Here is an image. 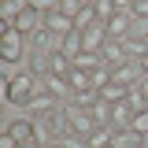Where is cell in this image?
<instances>
[{
    "label": "cell",
    "instance_id": "6da1fadb",
    "mask_svg": "<svg viewBox=\"0 0 148 148\" xmlns=\"http://www.w3.org/2000/svg\"><path fill=\"white\" fill-rule=\"evenodd\" d=\"M37 92H45V78H37L34 71L8 78V104H18V108H26V104L34 100Z\"/></svg>",
    "mask_w": 148,
    "mask_h": 148
},
{
    "label": "cell",
    "instance_id": "7a4b0ae2",
    "mask_svg": "<svg viewBox=\"0 0 148 148\" xmlns=\"http://www.w3.org/2000/svg\"><path fill=\"white\" fill-rule=\"evenodd\" d=\"M0 59L4 63L22 59V34L15 30V22H4V30H0Z\"/></svg>",
    "mask_w": 148,
    "mask_h": 148
},
{
    "label": "cell",
    "instance_id": "3957f363",
    "mask_svg": "<svg viewBox=\"0 0 148 148\" xmlns=\"http://www.w3.org/2000/svg\"><path fill=\"white\" fill-rule=\"evenodd\" d=\"M59 108H63V100H56L52 92H37L34 100L26 104V119H48V115H56Z\"/></svg>",
    "mask_w": 148,
    "mask_h": 148
},
{
    "label": "cell",
    "instance_id": "277c9868",
    "mask_svg": "<svg viewBox=\"0 0 148 148\" xmlns=\"http://www.w3.org/2000/svg\"><path fill=\"white\" fill-rule=\"evenodd\" d=\"M104 26H108V37H111V41H126V37L133 34V26H137V18H133V11H115Z\"/></svg>",
    "mask_w": 148,
    "mask_h": 148
},
{
    "label": "cell",
    "instance_id": "5b68a950",
    "mask_svg": "<svg viewBox=\"0 0 148 148\" xmlns=\"http://www.w3.org/2000/svg\"><path fill=\"white\" fill-rule=\"evenodd\" d=\"M67 126H71V133H82V137H89L92 130H96V122H92L89 111L74 108V104H67Z\"/></svg>",
    "mask_w": 148,
    "mask_h": 148
},
{
    "label": "cell",
    "instance_id": "8992f818",
    "mask_svg": "<svg viewBox=\"0 0 148 148\" xmlns=\"http://www.w3.org/2000/svg\"><path fill=\"white\" fill-rule=\"evenodd\" d=\"M111 74H115V82H119V85H126V89H133V85H137V82L145 78V67H141V59H126L122 67H115Z\"/></svg>",
    "mask_w": 148,
    "mask_h": 148
},
{
    "label": "cell",
    "instance_id": "52a82bcc",
    "mask_svg": "<svg viewBox=\"0 0 148 148\" xmlns=\"http://www.w3.org/2000/svg\"><path fill=\"white\" fill-rule=\"evenodd\" d=\"M34 141H41L45 148H52V145H59V141H63V133L56 130L52 119H34Z\"/></svg>",
    "mask_w": 148,
    "mask_h": 148
},
{
    "label": "cell",
    "instance_id": "ba28073f",
    "mask_svg": "<svg viewBox=\"0 0 148 148\" xmlns=\"http://www.w3.org/2000/svg\"><path fill=\"white\" fill-rule=\"evenodd\" d=\"M82 41H85V52H104V45H108V26L104 22H92L89 30H82Z\"/></svg>",
    "mask_w": 148,
    "mask_h": 148
},
{
    "label": "cell",
    "instance_id": "9c48e42d",
    "mask_svg": "<svg viewBox=\"0 0 148 148\" xmlns=\"http://www.w3.org/2000/svg\"><path fill=\"white\" fill-rule=\"evenodd\" d=\"M59 41H63V37H56L52 30H45V26H41V30L30 37V52H45V56H52V52H59Z\"/></svg>",
    "mask_w": 148,
    "mask_h": 148
},
{
    "label": "cell",
    "instance_id": "30bf717a",
    "mask_svg": "<svg viewBox=\"0 0 148 148\" xmlns=\"http://www.w3.org/2000/svg\"><path fill=\"white\" fill-rule=\"evenodd\" d=\"M133 115H137V108H133L130 100H119V104H115V115H111V130H115V133L133 130Z\"/></svg>",
    "mask_w": 148,
    "mask_h": 148
},
{
    "label": "cell",
    "instance_id": "8fae6325",
    "mask_svg": "<svg viewBox=\"0 0 148 148\" xmlns=\"http://www.w3.org/2000/svg\"><path fill=\"white\" fill-rule=\"evenodd\" d=\"M45 30H52L56 37H67V34H74L78 26H74L71 15H63V11L56 8V11H48V15H45Z\"/></svg>",
    "mask_w": 148,
    "mask_h": 148
},
{
    "label": "cell",
    "instance_id": "7c38bea8",
    "mask_svg": "<svg viewBox=\"0 0 148 148\" xmlns=\"http://www.w3.org/2000/svg\"><path fill=\"white\" fill-rule=\"evenodd\" d=\"M45 92H52L56 100H63V104H71V96H74L71 82H67L63 74H48V78H45Z\"/></svg>",
    "mask_w": 148,
    "mask_h": 148
},
{
    "label": "cell",
    "instance_id": "4fadbf2b",
    "mask_svg": "<svg viewBox=\"0 0 148 148\" xmlns=\"http://www.w3.org/2000/svg\"><path fill=\"white\" fill-rule=\"evenodd\" d=\"M59 52L67 56V59H78V56L85 52V41H82V30H74V34H67L63 41H59Z\"/></svg>",
    "mask_w": 148,
    "mask_h": 148
},
{
    "label": "cell",
    "instance_id": "5bb4252c",
    "mask_svg": "<svg viewBox=\"0 0 148 148\" xmlns=\"http://www.w3.org/2000/svg\"><path fill=\"white\" fill-rule=\"evenodd\" d=\"M148 137L145 133H137V130H122V133H115V145L111 148H145Z\"/></svg>",
    "mask_w": 148,
    "mask_h": 148
},
{
    "label": "cell",
    "instance_id": "9a60e30c",
    "mask_svg": "<svg viewBox=\"0 0 148 148\" xmlns=\"http://www.w3.org/2000/svg\"><path fill=\"white\" fill-rule=\"evenodd\" d=\"M8 133L15 137L18 145H26V141H34V119H15V122L8 126Z\"/></svg>",
    "mask_w": 148,
    "mask_h": 148
},
{
    "label": "cell",
    "instance_id": "2e32d148",
    "mask_svg": "<svg viewBox=\"0 0 148 148\" xmlns=\"http://www.w3.org/2000/svg\"><path fill=\"white\" fill-rule=\"evenodd\" d=\"M89 115H92V122H96V126H111V115H115V104L100 96V100L92 104V111H89Z\"/></svg>",
    "mask_w": 148,
    "mask_h": 148
},
{
    "label": "cell",
    "instance_id": "e0dca14e",
    "mask_svg": "<svg viewBox=\"0 0 148 148\" xmlns=\"http://www.w3.org/2000/svg\"><path fill=\"white\" fill-rule=\"evenodd\" d=\"M104 63H108L111 71L126 63V52H122V41H108V45H104Z\"/></svg>",
    "mask_w": 148,
    "mask_h": 148
},
{
    "label": "cell",
    "instance_id": "ac0fdd59",
    "mask_svg": "<svg viewBox=\"0 0 148 148\" xmlns=\"http://www.w3.org/2000/svg\"><path fill=\"white\" fill-rule=\"evenodd\" d=\"M122 52H126V59H145L148 56V41L145 37H126L122 41Z\"/></svg>",
    "mask_w": 148,
    "mask_h": 148
},
{
    "label": "cell",
    "instance_id": "d6986e66",
    "mask_svg": "<svg viewBox=\"0 0 148 148\" xmlns=\"http://www.w3.org/2000/svg\"><path fill=\"white\" fill-rule=\"evenodd\" d=\"M115 145V130L111 126H96L89 133V148H111Z\"/></svg>",
    "mask_w": 148,
    "mask_h": 148
},
{
    "label": "cell",
    "instance_id": "ffe728a7",
    "mask_svg": "<svg viewBox=\"0 0 148 148\" xmlns=\"http://www.w3.org/2000/svg\"><path fill=\"white\" fill-rule=\"evenodd\" d=\"M26 8H30V0H0V15H4V22H15Z\"/></svg>",
    "mask_w": 148,
    "mask_h": 148
},
{
    "label": "cell",
    "instance_id": "44dd1931",
    "mask_svg": "<svg viewBox=\"0 0 148 148\" xmlns=\"http://www.w3.org/2000/svg\"><path fill=\"white\" fill-rule=\"evenodd\" d=\"M30 71H34L37 78H48V74H52V56H45V52H30Z\"/></svg>",
    "mask_w": 148,
    "mask_h": 148
},
{
    "label": "cell",
    "instance_id": "7402d4cb",
    "mask_svg": "<svg viewBox=\"0 0 148 148\" xmlns=\"http://www.w3.org/2000/svg\"><path fill=\"white\" fill-rule=\"evenodd\" d=\"M96 100H100V89H82V92H74V96H71V104H74V108H82V111H92Z\"/></svg>",
    "mask_w": 148,
    "mask_h": 148
},
{
    "label": "cell",
    "instance_id": "603a6c76",
    "mask_svg": "<svg viewBox=\"0 0 148 148\" xmlns=\"http://www.w3.org/2000/svg\"><path fill=\"white\" fill-rule=\"evenodd\" d=\"M100 96H104V100H111V104H119V100H126V96H130V89H126V85H119V82L111 78L108 85L100 89Z\"/></svg>",
    "mask_w": 148,
    "mask_h": 148
},
{
    "label": "cell",
    "instance_id": "cb8c5ba5",
    "mask_svg": "<svg viewBox=\"0 0 148 148\" xmlns=\"http://www.w3.org/2000/svg\"><path fill=\"white\" fill-rule=\"evenodd\" d=\"M67 82H71V89H74V92H82V89H96V85H92V74H85V71H71V74H67Z\"/></svg>",
    "mask_w": 148,
    "mask_h": 148
},
{
    "label": "cell",
    "instance_id": "d4e9b609",
    "mask_svg": "<svg viewBox=\"0 0 148 148\" xmlns=\"http://www.w3.org/2000/svg\"><path fill=\"white\" fill-rule=\"evenodd\" d=\"M92 11H96V18H100V22H108L119 8H115V0H92Z\"/></svg>",
    "mask_w": 148,
    "mask_h": 148
},
{
    "label": "cell",
    "instance_id": "484cf974",
    "mask_svg": "<svg viewBox=\"0 0 148 148\" xmlns=\"http://www.w3.org/2000/svg\"><path fill=\"white\" fill-rule=\"evenodd\" d=\"M85 8H89L85 0H63V4H59V11H63V15H71V18H78Z\"/></svg>",
    "mask_w": 148,
    "mask_h": 148
},
{
    "label": "cell",
    "instance_id": "4316f807",
    "mask_svg": "<svg viewBox=\"0 0 148 148\" xmlns=\"http://www.w3.org/2000/svg\"><path fill=\"white\" fill-rule=\"evenodd\" d=\"M63 148H89V137H82V133H63Z\"/></svg>",
    "mask_w": 148,
    "mask_h": 148
},
{
    "label": "cell",
    "instance_id": "83f0119b",
    "mask_svg": "<svg viewBox=\"0 0 148 148\" xmlns=\"http://www.w3.org/2000/svg\"><path fill=\"white\" fill-rule=\"evenodd\" d=\"M59 4H63V0H30V8H34V11H41V15H48V11H56Z\"/></svg>",
    "mask_w": 148,
    "mask_h": 148
},
{
    "label": "cell",
    "instance_id": "f1b7e54d",
    "mask_svg": "<svg viewBox=\"0 0 148 148\" xmlns=\"http://www.w3.org/2000/svg\"><path fill=\"white\" fill-rule=\"evenodd\" d=\"M111 78H115V74H111V67H100V71H92V85H96V89H104Z\"/></svg>",
    "mask_w": 148,
    "mask_h": 148
},
{
    "label": "cell",
    "instance_id": "f546056e",
    "mask_svg": "<svg viewBox=\"0 0 148 148\" xmlns=\"http://www.w3.org/2000/svg\"><path fill=\"white\" fill-rule=\"evenodd\" d=\"M126 100H130V104H133V108H137V111H145V108H148V100H145V92L137 89V85H133V89H130V96H126Z\"/></svg>",
    "mask_w": 148,
    "mask_h": 148
},
{
    "label": "cell",
    "instance_id": "4dcf8cb0",
    "mask_svg": "<svg viewBox=\"0 0 148 148\" xmlns=\"http://www.w3.org/2000/svg\"><path fill=\"white\" fill-rule=\"evenodd\" d=\"M133 130H137V133H145V137H148V108L133 115Z\"/></svg>",
    "mask_w": 148,
    "mask_h": 148
},
{
    "label": "cell",
    "instance_id": "1f68e13d",
    "mask_svg": "<svg viewBox=\"0 0 148 148\" xmlns=\"http://www.w3.org/2000/svg\"><path fill=\"white\" fill-rule=\"evenodd\" d=\"M133 18L148 22V0H137V4H133Z\"/></svg>",
    "mask_w": 148,
    "mask_h": 148
},
{
    "label": "cell",
    "instance_id": "d6a6232c",
    "mask_svg": "<svg viewBox=\"0 0 148 148\" xmlns=\"http://www.w3.org/2000/svg\"><path fill=\"white\" fill-rule=\"evenodd\" d=\"M0 148H22V145H18L15 137H11V133H8V130H4V133H0Z\"/></svg>",
    "mask_w": 148,
    "mask_h": 148
},
{
    "label": "cell",
    "instance_id": "836d02e7",
    "mask_svg": "<svg viewBox=\"0 0 148 148\" xmlns=\"http://www.w3.org/2000/svg\"><path fill=\"white\" fill-rule=\"evenodd\" d=\"M133 4H137V0H115V8H119V11H133Z\"/></svg>",
    "mask_w": 148,
    "mask_h": 148
},
{
    "label": "cell",
    "instance_id": "e575fe53",
    "mask_svg": "<svg viewBox=\"0 0 148 148\" xmlns=\"http://www.w3.org/2000/svg\"><path fill=\"white\" fill-rule=\"evenodd\" d=\"M137 89L145 92V100H148V78H141V82H137Z\"/></svg>",
    "mask_w": 148,
    "mask_h": 148
},
{
    "label": "cell",
    "instance_id": "d590c367",
    "mask_svg": "<svg viewBox=\"0 0 148 148\" xmlns=\"http://www.w3.org/2000/svg\"><path fill=\"white\" fill-rule=\"evenodd\" d=\"M22 148H45V145H41V141H26Z\"/></svg>",
    "mask_w": 148,
    "mask_h": 148
},
{
    "label": "cell",
    "instance_id": "8d00e7d4",
    "mask_svg": "<svg viewBox=\"0 0 148 148\" xmlns=\"http://www.w3.org/2000/svg\"><path fill=\"white\" fill-rule=\"evenodd\" d=\"M141 67H145V78H148V56H145V59H141Z\"/></svg>",
    "mask_w": 148,
    "mask_h": 148
},
{
    "label": "cell",
    "instance_id": "74e56055",
    "mask_svg": "<svg viewBox=\"0 0 148 148\" xmlns=\"http://www.w3.org/2000/svg\"><path fill=\"white\" fill-rule=\"evenodd\" d=\"M52 148H63V145H52Z\"/></svg>",
    "mask_w": 148,
    "mask_h": 148
},
{
    "label": "cell",
    "instance_id": "f35d334b",
    "mask_svg": "<svg viewBox=\"0 0 148 148\" xmlns=\"http://www.w3.org/2000/svg\"><path fill=\"white\" fill-rule=\"evenodd\" d=\"M85 4H92V0H85Z\"/></svg>",
    "mask_w": 148,
    "mask_h": 148
},
{
    "label": "cell",
    "instance_id": "ab89813d",
    "mask_svg": "<svg viewBox=\"0 0 148 148\" xmlns=\"http://www.w3.org/2000/svg\"><path fill=\"white\" fill-rule=\"evenodd\" d=\"M145 41H148V37H145Z\"/></svg>",
    "mask_w": 148,
    "mask_h": 148
},
{
    "label": "cell",
    "instance_id": "60d3db41",
    "mask_svg": "<svg viewBox=\"0 0 148 148\" xmlns=\"http://www.w3.org/2000/svg\"><path fill=\"white\" fill-rule=\"evenodd\" d=\"M145 148H148V145H145Z\"/></svg>",
    "mask_w": 148,
    "mask_h": 148
}]
</instances>
